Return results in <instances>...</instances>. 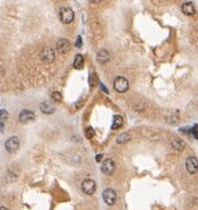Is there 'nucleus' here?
I'll use <instances>...</instances> for the list:
<instances>
[{"instance_id": "f257e3e1", "label": "nucleus", "mask_w": 198, "mask_h": 210, "mask_svg": "<svg viewBox=\"0 0 198 210\" xmlns=\"http://www.w3.org/2000/svg\"><path fill=\"white\" fill-rule=\"evenodd\" d=\"M59 18L64 24L72 23L74 20V11L69 7H63L59 10Z\"/></svg>"}, {"instance_id": "f03ea898", "label": "nucleus", "mask_w": 198, "mask_h": 210, "mask_svg": "<svg viewBox=\"0 0 198 210\" xmlns=\"http://www.w3.org/2000/svg\"><path fill=\"white\" fill-rule=\"evenodd\" d=\"M113 85H114V89L117 92H120V93H123V92L128 91V89H129V82L123 76H117L114 80V84Z\"/></svg>"}, {"instance_id": "7ed1b4c3", "label": "nucleus", "mask_w": 198, "mask_h": 210, "mask_svg": "<svg viewBox=\"0 0 198 210\" xmlns=\"http://www.w3.org/2000/svg\"><path fill=\"white\" fill-rule=\"evenodd\" d=\"M102 200L107 206H114L116 202V192L113 189H106L102 192Z\"/></svg>"}, {"instance_id": "20e7f679", "label": "nucleus", "mask_w": 198, "mask_h": 210, "mask_svg": "<svg viewBox=\"0 0 198 210\" xmlns=\"http://www.w3.org/2000/svg\"><path fill=\"white\" fill-rule=\"evenodd\" d=\"M96 183L93 180H90V178H86L83 180L82 184H81V190L83 191V193L88 194V195H91V194L95 193L96 191Z\"/></svg>"}, {"instance_id": "39448f33", "label": "nucleus", "mask_w": 198, "mask_h": 210, "mask_svg": "<svg viewBox=\"0 0 198 210\" xmlns=\"http://www.w3.org/2000/svg\"><path fill=\"white\" fill-rule=\"evenodd\" d=\"M5 148L8 152L13 153L15 151H17V149L20 148V140L17 136H12L5 142Z\"/></svg>"}, {"instance_id": "423d86ee", "label": "nucleus", "mask_w": 198, "mask_h": 210, "mask_svg": "<svg viewBox=\"0 0 198 210\" xmlns=\"http://www.w3.org/2000/svg\"><path fill=\"white\" fill-rule=\"evenodd\" d=\"M101 171L105 175H112L113 171H115V162H114V160L111 159V158L105 159V160L102 161Z\"/></svg>"}, {"instance_id": "0eeeda50", "label": "nucleus", "mask_w": 198, "mask_h": 210, "mask_svg": "<svg viewBox=\"0 0 198 210\" xmlns=\"http://www.w3.org/2000/svg\"><path fill=\"white\" fill-rule=\"evenodd\" d=\"M186 168L190 174H195L198 171V159L196 157H189L186 160Z\"/></svg>"}, {"instance_id": "6e6552de", "label": "nucleus", "mask_w": 198, "mask_h": 210, "mask_svg": "<svg viewBox=\"0 0 198 210\" xmlns=\"http://www.w3.org/2000/svg\"><path fill=\"white\" fill-rule=\"evenodd\" d=\"M34 112H31V110H22V112H20V115H18V121H21V123H23V124H26V123H29V121H33L34 119Z\"/></svg>"}, {"instance_id": "1a4fd4ad", "label": "nucleus", "mask_w": 198, "mask_h": 210, "mask_svg": "<svg viewBox=\"0 0 198 210\" xmlns=\"http://www.w3.org/2000/svg\"><path fill=\"white\" fill-rule=\"evenodd\" d=\"M181 10H182V13L185 14V15H189V16H191V15H195V13H196L195 5H194L192 2H190V1L182 3Z\"/></svg>"}, {"instance_id": "9d476101", "label": "nucleus", "mask_w": 198, "mask_h": 210, "mask_svg": "<svg viewBox=\"0 0 198 210\" xmlns=\"http://www.w3.org/2000/svg\"><path fill=\"white\" fill-rule=\"evenodd\" d=\"M41 58L42 60L45 62H53L54 58H55V52H54V50L51 48H45L42 50V52H41Z\"/></svg>"}, {"instance_id": "9b49d317", "label": "nucleus", "mask_w": 198, "mask_h": 210, "mask_svg": "<svg viewBox=\"0 0 198 210\" xmlns=\"http://www.w3.org/2000/svg\"><path fill=\"white\" fill-rule=\"evenodd\" d=\"M57 49L62 53H66L69 50V41L66 39H60L57 43Z\"/></svg>"}, {"instance_id": "f8f14e48", "label": "nucleus", "mask_w": 198, "mask_h": 210, "mask_svg": "<svg viewBox=\"0 0 198 210\" xmlns=\"http://www.w3.org/2000/svg\"><path fill=\"white\" fill-rule=\"evenodd\" d=\"M40 109H41V112H42L43 114L49 115V114H53V112H55V106L48 101H45L40 105Z\"/></svg>"}, {"instance_id": "ddd939ff", "label": "nucleus", "mask_w": 198, "mask_h": 210, "mask_svg": "<svg viewBox=\"0 0 198 210\" xmlns=\"http://www.w3.org/2000/svg\"><path fill=\"white\" fill-rule=\"evenodd\" d=\"M97 60H98L99 64H104V62H108L109 53L107 52V50H100V51L97 53Z\"/></svg>"}, {"instance_id": "4468645a", "label": "nucleus", "mask_w": 198, "mask_h": 210, "mask_svg": "<svg viewBox=\"0 0 198 210\" xmlns=\"http://www.w3.org/2000/svg\"><path fill=\"white\" fill-rule=\"evenodd\" d=\"M73 66H74V68L75 69H82L83 66H84V58H83L82 55H76L75 58H74V64H73Z\"/></svg>"}, {"instance_id": "2eb2a0df", "label": "nucleus", "mask_w": 198, "mask_h": 210, "mask_svg": "<svg viewBox=\"0 0 198 210\" xmlns=\"http://www.w3.org/2000/svg\"><path fill=\"white\" fill-rule=\"evenodd\" d=\"M172 148L174 149L175 151L183 150V148H185V142L182 141L181 139H175V140H173V142H172Z\"/></svg>"}, {"instance_id": "dca6fc26", "label": "nucleus", "mask_w": 198, "mask_h": 210, "mask_svg": "<svg viewBox=\"0 0 198 210\" xmlns=\"http://www.w3.org/2000/svg\"><path fill=\"white\" fill-rule=\"evenodd\" d=\"M122 125H123L122 117H121L120 115L114 116V118H113V125H112L113 130H117V128H120L121 126H122Z\"/></svg>"}, {"instance_id": "f3484780", "label": "nucleus", "mask_w": 198, "mask_h": 210, "mask_svg": "<svg viewBox=\"0 0 198 210\" xmlns=\"http://www.w3.org/2000/svg\"><path fill=\"white\" fill-rule=\"evenodd\" d=\"M130 135L128 133H122V134H120L116 139V142L117 143H125V142L130 141Z\"/></svg>"}, {"instance_id": "a211bd4d", "label": "nucleus", "mask_w": 198, "mask_h": 210, "mask_svg": "<svg viewBox=\"0 0 198 210\" xmlns=\"http://www.w3.org/2000/svg\"><path fill=\"white\" fill-rule=\"evenodd\" d=\"M95 131H93V128L92 127H87L86 128V136L88 139H92L93 136H95Z\"/></svg>"}, {"instance_id": "6ab92c4d", "label": "nucleus", "mask_w": 198, "mask_h": 210, "mask_svg": "<svg viewBox=\"0 0 198 210\" xmlns=\"http://www.w3.org/2000/svg\"><path fill=\"white\" fill-rule=\"evenodd\" d=\"M96 79H97V76L95 73H92V74H90L89 76V85L90 86H95L96 85Z\"/></svg>"}, {"instance_id": "aec40b11", "label": "nucleus", "mask_w": 198, "mask_h": 210, "mask_svg": "<svg viewBox=\"0 0 198 210\" xmlns=\"http://www.w3.org/2000/svg\"><path fill=\"white\" fill-rule=\"evenodd\" d=\"M190 134H192V136L198 140V125H195L191 127V131H190Z\"/></svg>"}, {"instance_id": "412c9836", "label": "nucleus", "mask_w": 198, "mask_h": 210, "mask_svg": "<svg viewBox=\"0 0 198 210\" xmlns=\"http://www.w3.org/2000/svg\"><path fill=\"white\" fill-rule=\"evenodd\" d=\"M53 98H54V100H56V101H60V100H62V94L57 91L53 92Z\"/></svg>"}, {"instance_id": "4be33fe9", "label": "nucleus", "mask_w": 198, "mask_h": 210, "mask_svg": "<svg viewBox=\"0 0 198 210\" xmlns=\"http://www.w3.org/2000/svg\"><path fill=\"white\" fill-rule=\"evenodd\" d=\"M1 123H3V119L7 118V116H8V112H6V110H3V109H1Z\"/></svg>"}, {"instance_id": "5701e85b", "label": "nucleus", "mask_w": 198, "mask_h": 210, "mask_svg": "<svg viewBox=\"0 0 198 210\" xmlns=\"http://www.w3.org/2000/svg\"><path fill=\"white\" fill-rule=\"evenodd\" d=\"M75 47H78V48H81V47H82V41H81V36H79V38L76 39Z\"/></svg>"}, {"instance_id": "b1692460", "label": "nucleus", "mask_w": 198, "mask_h": 210, "mask_svg": "<svg viewBox=\"0 0 198 210\" xmlns=\"http://www.w3.org/2000/svg\"><path fill=\"white\" fill-rule=\"evenodd\" d=\"M101 158H102L101 154H98V156H97V157H96V160H97V161H100V160H101Z\"/></svg>"}, {"instance_id": "393cba45", "label": "nucleus", "mask_w": 198, "mask_h": 210, "mask_svg": "<svg viewBox=\"0 0 198 210\" xmlns=\"http://www.w3.org/2000/svg\"><path fill=\"white\" fill-rule=\"evenodd\" d=\"M0 210H8L6 207H3V206H1V208H0Z\"/></svg>"}]
</instances>
